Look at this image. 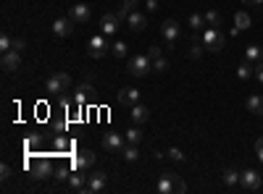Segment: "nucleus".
Wrapping results in <instances>:
<instances>
[{
	"label": "nucleus",
	"mask_w": 263,
	"mask_h": 194,
	"mask_svg": "<svg viewBox=\"0 0 263 194\" xmlns=\"http://www.w3.org/2000/svg\"><path fill=\"white\" fill-rule=\"evenodd\" d=\"M155 189L161 194H174V191H187V184H185V181H179L177 173H163Z\"/></svg>",
	"instance_id": "1"
},
{
	"label": "nucleus",
	"mask_w": 263,
	"mask_h": 194,
	"mask_svg": "<svg viewBox=\"0 0 263 194\" xmlns=\"http://www.w3.org/2000/svg\"><path fill=\"white\" fill-rule=\"evenodd\" d=\"M153 71V61H150V55H134V58L129 61V74L132 76H147V74H150Z\"/></svg>",
	"instance_id": "2"
},
{
	"label": "nucleus",
	"mask_w": 263,
	"mask_h": 194,
	"mask_svg": "<svg viewBox=\"0 0 263 194\" xmlns=\"http://www.w3.org/2000/svg\"><path fill=\"white\" fill-rule=\"evenodd\" d=\"M203 45H205V50H211V53H221L226 40H224V34L219 29L211 27V29H205V34H203Z\"/></svg>",
	"instance_id": "3"
},
{
	"label": "nucleus",
	"mask_w": 263,
	"mask_h": 194,
	"mask_svg": "<svg viewBox=\"0 0 263 194\" xmlns=\"http://www.w3.org/2000/svg\"><path fill=\"white\" fill-rule=\"evenodd\" d=\"M68 87H71V76L68 74H53V76H48V82H45V89H48L50 95H61Z\"/></svg>",
	"instance_id": "4"
},
{
	"label": "nucleus",
	"mask_w": 263,
	"mask_h": 194,
	"mask_svg": "<svg viewBox=\"0 0 263 194\" xmlns=\"http://www.w3.org/2000/svg\"><path fill=\"white\" fill-rule=\"evenodd\" d=\"M111 50V45H108V40H106V34H95L93 40H90V45H87V53H90V58H103V55H106Z\"/></svg>",
	"instance_id": "5"
},
{
	"label": "nucleus",
	"mask_w": 263,
	"mask_h": 194,
	"mask_svg": "<svg viewBox=\"0 0 263 194\" xmlns=\"http://www.w3.org/2000/svg\"><path fill=\"white\" fill-rule=\"evenodd\" d=\"M263 184V173H255L253 168H247L245 173H239V186L247 189V191H258Z\"/></svg>",
	"instance_id": "6"
},
{
	"label": "nucleus",
	"mask_w": 263,
	"mask_h": 194,
	"mask_svg": "<svg viewBox=\"0 0 263 194\" xmlns=\"http://www.w3.org/2000/svg\"><path fill=\"white\" fill-rule=\"evenodd\" d=\"M127 147V136L124 134H106L103 136V150L106 152H121Z\"/></svg>",
	"instance_id": "7"
},
{
	"label": "nucleus",
	"mask_w": 263,
	"mask_h": 194,
	"mask_svg": "<svg viewBox=\"0 0 263 194\" xmlns=\"http://www.w3.org/2000/svg\"><path fill=\"white\" fill-rule=\"evenodd\" d=\"M121 29V19L116 14H103L100 16V32L106 34V37H111V34H116Z\"/></svg>",
	"instance_id": "8"
},
{
	"label": "nucleus",
	"mask_w": 263,
	"mask_h": 194,
	"mask_svg": "<svg viewBox=\"0 0 263 194\" xmlns=\"http://www.w3.org/2000/svg\"><path fill=\"white\" fill-rule=\"evenodd\" d=\"M32 173H34V178H48V176H53V163L48 157H37V160H32Z\"/></svg>",
	"instance_id": "9"
},
{
	"label": "nucleus",
	"mask_w": 263,
	"mask_h": 194,
	"mask_svg": "<svg viewBox=\"0 0 263 194\" xmlns=\"http://www.w3.org/2000/svg\"><path fill=\"white\" fill-rule=\"evenodd\" d=\"M179 32H182V27H179V21H174V19H166L163 24H161V34H163V40H166L168 45L177 42Z\"/></svg>",
	"instance_id": "10"
},
{
	"label": "nucleus",
	"mask_w": 263,
	"mask_h": 194,
	"mask_svg": "<svg viewBox=\"0 0 263 194\" xmlns=\"http://www.w3.org/2000/svg\"><path fill=\"white\" fill-rule=\"evenodd\" d=\"M74 27H76V24H74L68 16L53 21V32H55V37H61V40H63V37H71V34H74Z\"/></svg>",
	"instance_id": "11"
},
{
	"label": "nucleus",
	"mask_w": 263,
	"mask_h": 194,
	"mask_svg": "<svg viewBox=\"0 0 263 194\" xmlns=\"http://www.w3.org/2000/svg\"><path fill=\"white\" fill-rule=\"evenodd\" d=\"M116 100L121 102V105H137L140 102V89H134V87H121L119 89V95H116Z\"/></svg>",
	"instance_id": "12"
},
{
	"label": "nucleus",
	"mask_w": 263,
	"mask_h": 194,
	"mask_svg": "<svg viewBox=\"0 0 263 194\" xmlns=\"http://www.w3.org/2000/svg\"><path fill=\"white\" fill-rule=\"evenodd\" d=\"M90 6L79 3V6H71V11H68V19L74 21V24H84V21H90Z\"/></svg>",
	"instance_id": "13"
},
{
	"label": "nucleus",
	"mask_w": 263,
	"mask_h": 194,
	"mask_svg": "<svg viewBox=\"0 0 263 194\" xmlns=\"http://www.w3.org/2000/svg\"><path fill=\"white\" fill-rule=\"evenodd\" d=\"M68 189L71 191H87V176H84V170H74L71 176H68Z\"/></svg>",
	"instance_id": "14"
},
{
	"label": "nucleus",
	"mask_w": 263,
	"mask_h": 194,
	"mask_svg": "<svg viewBox=\"0 0 263 194\" xmlns=\"http://www.w3.org/2000/svg\"><path fill=\"white\" fill-rule=\"evenodd\" d=\"M74 165H76L79 170L93 168V165H95V152H93V150H79V152H76V160H74Z\"/></svg>",
	"instance_id": "15"
},
{
	"label": "nucleus",
	"mask_w": 263,
	"mask_h": 194,
	"mask_svg": "<svg viewBox=\"0 0 263 194\" xmlns=\"http://www.w3.org/2000/svg\"><path fill=\"white\" fill-rule=\"evenodd\" d=\"M3 68L8 74H14V71H19L21 68V55H19V50H11V53H3Z\"/></svg>",
	"instance_id": "16"
},
{
	"label": "nucleus",
	"mask_w": 263,
	"mask_h": 194,
	"mask_svg": "<svg viewBox=\"0 0 263 194\" xmlns=\"http://www.w3.org/2000/svg\"><path fill=\"white\" fill-rule=\"evenodd\" d=\"M127 27H129V32H142V29H147V19L142 16V11H132L129 19H127Z\"/></svg>",
	"instance_id": "17"
},
{
	"label": "nucleus",
	"mask_w": 263,
	"mask_h": 194,
	"mask_svg": "<svg viewBox=\"0 0 263 194\" xmlns=\"http://www.w3.org/2000/svg\"><path fill=\"white\" fill-rule=\"evenodd\" d=\"M106 189V173L103 170H95V173L87 176V191H103Z\"/></svg>",
	"instance_id": "18"
},
{
	"label": "nucleus",
	"mask_w": 263,
	"mask_h": 194,
	"mask_svg": "<svg viewBox=\"0 0 263 194\" xmlns=\"http://www.w3.org/2000/svg\"><path fill=\"white\" fill-rule=\"evenodd\" d=\"M93 95H95V92H93V84H79V89H76V95H74L71 100L76 102V105H79V108H82V105H84V102H87V100H93Z\"/></svg>",
	"instance_id": "19"
},
{
	"label": "nucleus",
	"mask_w": 263,
	"mask_h": 194,
	"mask_svg": "<svg viewBox=\"0 0 263 194\" xmlns=\"http://www.w3.org/2000/svg\"><path fill=\"white\" fill-rule=\"evenodd\" d=\"M242 29H250V16H247V11H237V16H234V29H232V37H237Z\"/></svg>",
	"instance_id": "20"
},
{
	"label": "nucleus",
	"mask_w": 263,
	"mask_h": 194,
	"mask_svg": "<svg viewBox=\"0 0 263 194\" xmlns=\"http://www.w3.org/2000/svg\"><path fill=\"white\" fill-rule=\"evenodd\" d=\"M150 118V110H147L145 105H140V102H137V105H132V123H137V126H142V123Z\"/></svg>",
	"instance_id": "21"
},
{
	"label": "nucleus",
	"mask_w": 263,
	"mask_h": 194,
	"mask_svg": "<svg viewBox=\"0 0 263 194\" xmlns=\"http://www.w3.org/2000/svg\"><path fill=\"white\" fill-rule=\"evenodd\" d=\"M245 105H247V113H255V116H263V97H260V95H250Z\"/></svg>",
	"instance_id": "22"
},
{
	"label": "nucleus",
	"mask_w": 263,
	"mask_h": 194,
	"mask_svg": "<svg viewBox=\"0 0 263 194\" xmlns=\"http://www.w3.org/2000/svg\"><path fill=\"white\" fill-rule=\"evenodd\" d=\"M187 27L198 34L200 29H205V16H203V14H190V19H187Z\"/></svg>",
	"instance_id": "23"
},
{
	"label": "nucleus",
	"mask_w": 263,
	"mask_h": 194,
	"mask_svg": "<svg viewBox=\"0 0 263 194\" xmlns=\"http://www.w3.org/2000/svg\"><path fill=\"white\" fill-rule=\"evenodd\" d=\"M121 155H124V160L134 163L137 157H140V144H129V142H127V147H124V150H121Z\"/></svg>",
	"instance_id": "24"
},
{
	"label": "nucleus",
	"mask_w": 263,
	"mask_h": 194,
	"mask_svg": "<svg viewBox=\"0 0 263 194\" xmlns=\"http://www.w3.org/2000/svg\"><path fill=\"white\" fill-rule=\"evenodd\" d=\"M221 21H224V19H221L219 11H213V8H211V11H205V24H208V27L219 29V27H221Z\"/></svg>",
	"instance_id": "25"
},
{
	"label": "nucleus",
	"mask_w": 263,
	"mask_h": 194,
	"mask_svg": "<svg viewBox=\"0 0 263 194\" xmlns=\"http://www.w3.org/2000/svg\"><path fill=\"white\" fill-rule=\"evenodd\" d=\"M124 136H127L129 144H142V131H140V126H137V123H134L129 131H124Z\"/></svg>",
	"instance_id": "26"
},
{
	"label": "nucleus",
	"mask_w": 263,
	"mask_h": 194,
	"mask_svg": "<svg viewBox=\"0 0 263 194\" xmlns=\"http://www.w3.org/2000/svg\"><path fill=\"white\" fill-rule=\"evenodd\" d=\"M224 184H226V186H237V184H239V173H237L234 168H226V170H224Z\"/></svg>",
	"instance_id": "27"
},
{
	"label": "nucleus",
	"mask_w": 263,
	"mask_h": 194,
	"mask_svg": "<svg viewBox=\"0 0 263 194\" xmlns=\"http://www.w3.org/2000/svg\"><path fill=\"white\" fill-rule=\"evenodd\" d=\"M260 58H263V50L258 48V45H250V48L245 50V61L253 63V61H260Z\"/></svg>",
	"instance_id": "28"
},
{
	"label": "nucleus",
	"mask_w": 263,
	"mask_h": 194,
	"mask_svg": "<svg viewBox=\"0 0 263 194\" xmlns=\"http://www.w3.org/2000/svg\"><path fill=\"white\" fill-rule=\"evenodd\" d=\"M203 48H205V45L198 40V34H195V42H192V48H190V58H192V61H198L200 55H203Z\"/></svg>",
	"instance_id": "29"
},
{
	"label": "nucleus",
	"mask_w": 263,
	"mask_h": 194,
	"mask_svg": "<svg viewBox=\"0 0 263 194\" xmlns=\"http://www.w3.org/2000/svg\"><path fill=\"white\" fill-rule=\"evenodd\" d=\"M127 50H129V48H127V42H121V40L111 45V53L116 55V58H124V55H127Z\"/></svg>",
	"instance_id": "30"
},
{
	"label": "nucleus",
	"mask_w": 263,
	"mask_h": 194,
	"mask_svg": "<svg viewBox=\"0 0 263 194\" xmlns=\"http://www.w3.org/2000/svg\"><path fill=\"white\" fill-rule=\"evenodd\" d=\"M253 74H255V71H253V66H250V61H245L242 66L237 68V76H239V79H250Z\"/></svg>",
	"instance_id": "31"
},
{
	"label": "nucleus",
	"mask_w": 263,
	"mask_h": 194,
	"mask_svg": "<svg viewBox=\"0 0 263 194\" xmlns=\"http://www.w3.org/2000/svg\"><path fill=\"white\" fill-rule=\"evenodd\" d=\"M166 155L171 157V160H177V163H185V152H182L179 147H168V150H166Z\"/></svg>",
	"instance_id": "32"
},
{
	"label": "nucleus",
	"mask_w": 263,
	"mask_h": 194,
	"mask_svg": "<svg viewBox=\"0 0 263 194\" xmlns=\"http://www.w3.org/2000/svg\"><path fill=\"white\" fill-rule=\"evenodd\" d=\"M0 50H3V53L14 50V40H11V34H3V37H0Z\"/></svg>",
	"instance_id": "33"
},
{
	"label": "nucleus",
	"mask_w": 263,
	"mask_h": 194,
	"mask_svg": "<svg viewBox=\"0 0 263 194\" xmlns=\"http://www.w3.org/2000/svg\"><path fill=\"white\" fill-rule=\"evenodd\" d=\"M153 71L166 74V71H168V61H166V58H155V61H153Z\"/></svg>",
	"instance_id": "34"
},
{
	"label": "nucleus",
	"mask_w": 263,
	"mask_h": 194,
	"mask_svg": "<svg viewBox=\"0 0 263 194\" xmlns=\"http://www.w3.org/2000/svg\"><path fill=\"white\" fill-rule=\"evenodd\" d=\"M55 150H58V152H66V150H68V139L58 136V139H55Z\"/></svg>",
	"instance_id": "35"
},
{
	"label": "nucleus",
	"mask_w": 263,
	"mask_h": 194,
	"mask_svg": "<svg viewBox=\"0 0 263 194\" xmlns=\"http://www.w3.org/2000/svg\"><path fill=\"white\" fill-rule=\"evenodd\" d=\"M0 173H3V176H0L3 181H11V178H14V170H11V165H3V168H0Z\"/></svg>",
	"instance_id": "36"
},
{
	"label": "nucleus",
	"mask_w": 263,
	"mask_h": 194,
	"mask_svg": "<svg viewBox=\"0 0 263 194\" xmlns=\"http://www.w3.org/2000/svg\"><path fill=\"white\" fill-rule=\"evenodd\" d=\"M68 176H71V170H68V168H58V173H55L58 181H68Z\"/></svg>",
	"instance_id": "37"
},
{
	"label": "nucleus",
	"mask_w": 263,
	"mask_h": 194,
	"mask_svg": "<svg viewBox=\"0 0 263 194\" xmlns=\"http://www.w3.org/2000/svg\"><path fill=\"white\" fill-rule=\"evenodd\" d=\"M147 55H150V61L161 58V48H158V45H153V48H147Z\"/></svg>",
	"instance_id": "38"
},
{
	"label": "nucleus",
	"mask_w": 263,
	"mask_h": 194,
	"mask_svg": "<svg viewBox=\"0 0 263 194\" xmlns=\"http://www.w3.org/2000/svg\"><path fill=\"white\" fill-rule=\"evenodd\" d=\"M158 3H161V0H147V3H145V8L150 11V14H155V11H158Z\"/></svg>",
	"instance_id": "39"
},
{
	"label": "nucleus",
	"mask_w": 263,
	"mask_h": 194,
	"mask_svg": "<svg viewBox=\"0 0 263 194\" xmlns=\"http://www.w3.org/2000/svg\"><path fill=\"white\" fill-rule=\"evenodd\" d=\"M255 152H258V160L263 163V136H260V139L255 142Z\"/></svg>",
	"instance_id": "40"
},
{
	"label": "nucleus",
	"mask_w": 263,
	"mask_h": 194,
	"mask_svg": "<svg viewBox=\"0 0 263 194\" xmlns=\"http://www.w3.org/2000/svg\"><path fill=\"white\" fill-rule=\"evenodd\" d=\"M255 71V76H258V82H263V61H258V66L253 68Z\"/></svg>",
	"instance_id": "41"
},
{
	"label": "nucleus",
	"mask_w": 263,
	"mask_h": 194,
	"mask_svg": "<svg viewBox=\"0 0 263 194\" xmlns=\"http://www.w3.org/2000/svg\"><path fill=\"white\" fill-rule=\"evenodd\" d=\"M14 50H24V40H14Z\"/></svg>",
	"instance_id": "42"
},
{
	"label": "nucleus",
	"mask_w": 263,
	"mask_h": 194,
	"mask_svg": "<svg viewBox=\"0 0 263 194\" xmlns=\"http://www.w3.org/2000/svg\"><path fill=\"white\" fill-rule=\"evenodd\" d=\"M253 6L258 8V6H263V0H253Z\"/></svg>",
	"instance_id": "43"
},
{
	"label": "nucleus",
	"mask_w": 263,
	"mask_h": 194,
	"mask_svg": "<svg viewBox=\"0 0 263 194\" xmlns=\"http://www.w3.org/2000/svg\"><path fill=\"white\" fill-rule=\"evenodd\" d=\"M242 3H245V6H253V0H242Z\"/></svg>",
	"instance_id": "44"
}]
</instances>
